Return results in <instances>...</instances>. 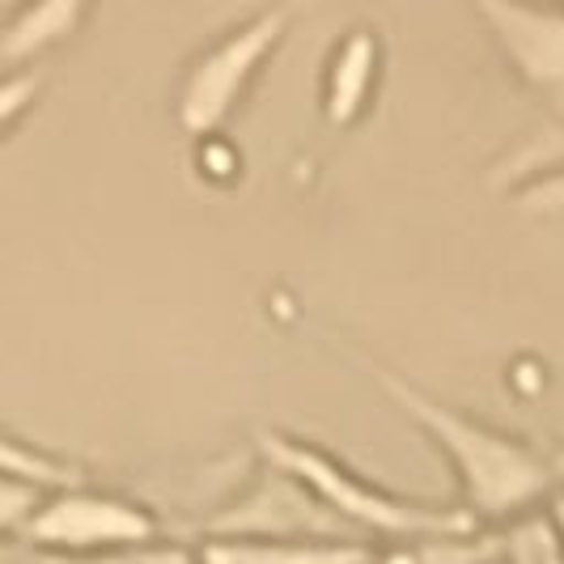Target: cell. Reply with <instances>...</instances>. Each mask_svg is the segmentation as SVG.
Segmentation results:
<instances>
[{"label":"cell","instance_id":"d6986e66","mask_svg":"<svg viewBox=\"0 0 564 564\" xmlns=\"http://www.w3.org/2000/svg\"><path fill=\"white\" fill-rule=\"evenodd\" d=\"M556 4H564V0H556Z\"/></svg>","mask_w":564,"mask_h":564},{"label":"cell","instance_id":"30bf717a","mask_svg":"<svg viewBox=\"0 0 564 564\" xmlns=\"http://www.w3.org/2000/svg\"><path fill=\"white\" fill-rule=\"evenodd\" d=\"M501 539L497 535H429V539H395V547L378 552L373 564H497Z\"/></svg>","mask_w":564,"mask_h":564},{"label":"cell","instance_id":"2e32d148","mask_svg":"<svg viewBox=\"0 0 564 564\" xmlns=\"http://www.w3.org/2000/svg\"><path fill=\"white\" fill-rule=\"evenodd\" d=\"M43 501H47V492H43L39 484L22 480V476H4V480H0V527H4L9 535H22L26 522L39 513Z\"/></svg>","mask_w":564,"mask_h":564},{"label":"cell","instance_id":"9a60e30c","mask_svg":"<svg viewBox=\"0 0 564 564\" xmlns=\"http://www.w3.org/2000/svg\"><path fill=\"white\" fill-rule=\"evenodd\" d=\"M513 208L539 217H564V166L539 170L527 183L513 187Z\"/></svg>","mask_w":564,"mask_h":564},{"label":"cell","instance_id":"5b68a950","mask_svg":"<svg viewBox=\"0 0 564 564\" xmlns=\"http://www.w3.org/2000/svg\"><path fill=\"white\" fill-rule=\"evenodd\" d=\"M336 509L293 471L263 463L251 488L204 522V539H357Z\"/></svg>","mask_w":564,"mask_h":564},{"label":"cell","instance_id":"e0dca14e","mask_svg":"<svg viewBox=\"0 0 564 564\" xmlns=\"http://www.w3.org/2000/svg\"><path fill=\"white\" fill-rule=\"evenodd\" d=\"M34 89H39V77H18V73H9V82H4V89H0L4 123H18L22 102H34Z\"/></svg>","mask_w":564,"mask_h":564},{"label":"cell","instance_id":"3957f363","mask_svg":"<svg viewBox=\"0 0 564 564\" xmlns=\"http://www.w3.org/2000/svg\"><path fill=\"white\" fill-rule=\"evenodd\" d=\"M293 18H297L293 0L259 9L254 18L238 22L221 39H213L187 64L178 94H174V115H178L187 137L204 141V137H217L226 128V119L242 107V98H247V89L259 77V68L276 56V47L284 43Z\"/></svg>","mask_w":564,"mask_h":564},{"label":"cell","instance_id":"6da1fadb","mask_svg":"<svg viewBox=\"0 0 564 564\" xmlns=\"http://www.w3.org/2000/svg\"><path fill=\"white\" fill-rule=\"evenodd\" d=\"M373 382L451 458L463 509H471L480 522H513V518L531 513L543 497L552 501L556 488L564 484V451H547L535 442L509 437L442 399L424 395L421 387H412L408 378H395L387 369H373Z\"/></svg>","mask_w":564,"mask_h":564},{"label":"cell","instance_id":"277c9868","mask_svg":"<svg viewBox=\"0 0 564 564\" xmlns=\"http://www.w3.org/2000/svg\"><path fill=\"white\" fill-rule=\"evenodd\" d=\"M158 535H162V522L149 506L119 492H94L82 484V488L52 492L18 539H26L34 552L89 556V552L158 543Z\"/></svg>","mask_w":564,"mask_h":564},{"label":"cell","instance_id":"7c38bea8","mask_svg":"<svg viewBox=\"0 0 564 564\" xmlns=\"http://www.w3.org/2000/svg\"><path fill=\"white\" fill-rule=\"evenodd\" d=\"M0 467L4 476H22V480L39 484L47 497L52 492H64V488H82L85 471L77 463H64V458H52V454L34 451L18 437H4V454H0Z\"/></svg>","mask_w":564,"mask_h":564},{"label":"cell","instance_id":"ba28073f","mask_svg":"<svg viewBox=\"0 0 564 564\" xmlns=\"http://www.w3.org/2000/svg\"><path fill=\"white\" fill-rule=\"evenodd\" d=\"M361 539H204L199 564H373Z\"/></svg>","mask_w":564,"mask_h":564},{"label":"cell","instance_id":"8992f818","mask_svg":"<svg viewBox=\"0 0 564 564\" xmlns=\"http://www.w3.org/2000/svg\"><path fill=\"white\" fill-rule=\"evenodd\" d=\"M497 52L518 82L564 107V4L556 0H476Z\"/></svg>","mask_w":564,"mask_h":564},{"label":"cell","instance_id":"52a82bcc","mask_svg":"<svg viewBox=\"0 0 564 564\" xmlns=\"http://www.w3.org/2000/svg\"><path fill=\"white\" fill-rule=\"evenodd\" d=\"M382 77V34L373 26L344 30L323 64V119L332 128H352L369 111Z\"/></svg>","mask_w":564,"mask_h":564},{"label":"cell","instance_id":"4fadbf2b","mask_svg":"<svg viewBox=\"0 0 564 564\" xmlns=\"http://www.w3.org/2000/svg\"><path fill=\"white\" fill-rule=\"evenodd\" d=\"M552 166H564V128H543L535 137H527L518 149H509L506 158L492 166L488 183H492V187H518V183H527L531 174L552 170Z\"/></svg>","mask_w":564,"mask_h":564},{"label":"cell","instance_id":"5bb4252c","mask_svg":"<svg viewBox=\"0 0 564 564\" xmlns=\"http://www.w3.org/2000/svg\"><path fill=\"white\" fill-rule=\"evenodd\" d=\"M34 564H196L187 547H170V543H137V547H115V552H89V556H56V552H39Z\"/></svg>","mask_w":564,"mask_h":564},{"label":"cell","instance_id":"9c48e42d","mask_svg":"<svg viewBox=\"0 0 564 564\" xmlns=\"http://www.w3.org/2000/svg\"><path fill=\"white\" fill-rule=\"evenodd\" d=\"M89 4L94 0H22V4H13L9 22H4V39H0L9 73L26 59L43 56L47 47L73 39L82 30Z\"/></svg>","mask_w":564,"mask_h":564},{"label":"cell","instance_id":"8fae6325","mask_svg":"<svg viewBox=\"0 0 564 564\" xmlns=\"http://www.w3.org/2000/svg\"><path fill=\"white\" fill-rule=\"evenodd\" d=\"M497 539H501V564H564V539L547 509L513 518L506 531H497Z\"/></svg>","mask_w":564,"mask_h":564},{"label":"cell","instance_id":"ac0fdd59","mask_svg":"<svg viewBox=\"0 0 564 564\" xmlns=\"http://www.w3.org/2000/svg\"><path fill=\"white\" fill-rule=\"evenodd\" d=\"M547 513H552V522H556V531H561V539H564V492H556V497H552Z\"/></svg>","mask_w":564,"mask_h":564},{"label":"cell","instance_id":"7a4b0ae2","mask_svg":"<svg viewBox=\"0 0 564 564\" xmlns=\"http://www.w3.org/2000/svg\"><path fill=\"white\" fill-rule=\"evenodd\" d=\"M254 451H259L263 463L293 471L361 535L429 539L480 531V518L471 509L424 506V501H408L399 492H387L382 484H369L366 476H357L344 458L314 446V442H302V437H289V433H276V429H259L254 433Z\"/></svg>","mask_w":564,"mask_h":564},{"label":"cell","instance_id":"ffe728a7","mask_svg":"<svg viewBox=\"0 0 564 564\" xmlns=\"http://www.w3.org/2000/svg\"><path fill=\"white\" fill-rule=\"evenodd\" d=\"M497 564H501V561H497Z\"/></svg>","mask_w":564,"mask_h":564}]
</instances>
